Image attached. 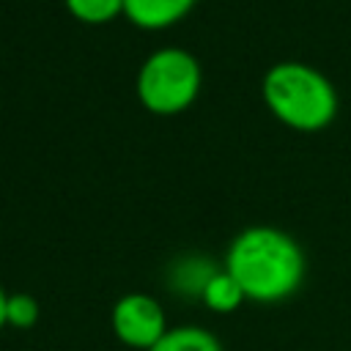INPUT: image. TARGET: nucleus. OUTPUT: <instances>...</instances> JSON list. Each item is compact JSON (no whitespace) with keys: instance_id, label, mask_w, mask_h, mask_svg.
Wrapping results in <instances>:
<instances>
[{"instance_id":"obj_1","label":"nucleus","mask_w":351,"mask_h":351,"mask_svg":"<svg viewBox=\"0 0 351 351\" xmlns=\"http://www.w3.org/2000/svg\"><path fill=\"white\" fill-rule=\"evenodd\" d=\"M304 252L299 241L274 225H250L233 236L225 252V271L236 277L244 296L258 304L291 299L304 280Z\"/></svg>"},{"instance_id":"obj_2","label":"nucleus","mask_w":351,"mask_h":351,"mask_svg":"<svg viewBox=\"0 0 351 351\" xmlns=\"http://www.w3.org/2000/svg\"><path fill=\"white\" fill-rule=\"evenodd\" d=\"M261 96L282 126L307 134L326 129L340 110V96L332 80L302 60L274 63L263 74Z\"/></svg>"},{"instance_id":"obj_3","label":"nucleus","mask_w":351,"mask_h":351,"mask_svg":"<svg viewBox=\"0 0 351 351\" xmlns=\"http://www.w3.org/2000/svg\"><path fill=\"white\" fill-rule=\"evenodd\" d=\"M200 85H203V71L189 49L159 47L140 63L134 93L148 112L178 115L195 104Z\"/></svg>"},{"instance_id":"obj_4","label":"nucleus","mask_w":351,"mask_h":351,"mask_svg":"<svg viewBox=\"0 0 351 351\" xmlns=\"http://www.w3.org/2000/svg\"><path fill=\"white\" fill-rule=\"evenodd\" d=\"M110 326L121 346H129L137 351H151L156 346V340L170 329L162 302L156 296L140 293V291L123 293L112 304Z\"/></svg>"},{"instance_id":"obj_5","label":"nucleus","mask_w":351,"mask_h":351,"mask_svg":"<svg viewBox=\"0 0 351 351\" xmlns=\"http://www.w3.org/2000/svg\"><path fill=\"white\" fill-rule=\"evenodd\" d=\"M197 0H123V16L140 30H165L181 22Z\"/></svg>"},{"instance_id":"obj_6","label":"nucleus","mask_w":351,"mask_h":351,"mask_svg":"<svg viewBox=\"0 0 351 351\" xmlns=\"http://www.w3.org/2000/svg\"><path fill=\"white\" fill-rule=\"evenodd\" d=\"M200 302L214 313H233L247 302V296H244L241 285L236 282V277L230 271L219 269V271H211L208 280L203 282Z\"/></svg>"},{"instance_id":"obj_7","label":"nucleus","mask_w":351,"mask_h":351,"mask_svg":"<svg viewBox=\"0 0 351 351\" xmlns=\"http://www.w3.org/2000/svg\"><path fill=\"white\" fill-rule=\"evenodd\" d=\"M151 351H222V343L203 326H173L156 340Z\"/></svg>"},{"instance_id":"obj_8","label":"nucleus","mask_w":351,"mask_h":351,"mask_svg":"<svg viewBox=\"0 0 351 351\" xmlns=\"http://www.w3.org/2000/svg\"><path fill=\"white\" fill-rule=\"evenodd\" d=\"M63 5L82 25H107L123 16V0H63Z\"/></svg>"},{"instance_id":"obj_9","label":"nucleus","mask_w":351,"mask_h":351,"mask_svg":"<svg viewBox=\"0 0 351 351\" xmlns=\"http://www.w3.org/2000/svg\"><path fill=\"white\" fill-rule=\"evenodd\" d=\"M41 307L30 293H8V307H5V326L14 329H33L38 324Z\"/></svg>"},{"instance_id":"obj_10","label":"nucleus","mask_w":351,"mask_h":351,"mask_svg":"<svg viewBox=\"0 0 351 351\" xmlns=\"http://www.w3.org/2000/svg\"><path fill=\"white\" fill-rule=\"evenodd\" d=\"M5 307H8V293H5V288L0 285V329L5 326Z\"/></svg>"}]
</instances>
